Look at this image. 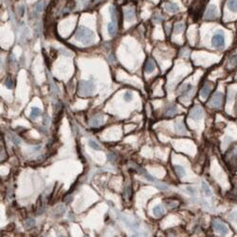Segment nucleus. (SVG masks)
Listing matches in <instances>:
<instances>
[{
  "instance_id": "f257e3e1",
  "label": "nucleus",
  "mask_w": 237,
  "mask_h": 237,
  "mask_svg": "<svg viewBox=\"0 0 237 237\" xmlns=\"http://www.w3.org/2000/svg\"><path fill=\"white\" fill-rule=\"evenodd\" d=\"M75 38L81 41L83 45H89L94 40V33L89 29L81 26L78 28L77 31H76Z\"/></svg>"
},
{
  "instance_id": "f03ea898",
  "label": "nucleus",
  "mask_w": 237,
  "mask_h": 237,
  "mask_svg": "<svg viewBox=\"0 0 237 237\" xmlns=\"http://www.w3.org/2000/svg\"><path fill=\"white\" fill-rule=\"evenodd\" d=\"M95 89V85L90 81H82L79 83L78 93L81 96H89Z\"/></svg>"
},
{
  "instance_id": "7ed1b4c3",
  "label": "nucleus",
  "mask_w": 237,
  "mask_h": 237,
  "mask_svg": "<svg viewBox=\"0 0 237 237\" xmlns=\"http://www.w3.org/2000/svg\"><path fill=\"white\" fill-rule=\"evenodd\" d=\"M212 228H214V230L215 232H217V233H220V234H227L229 232V229L227 227L226 224H224L223 222H221V221L215 219L212 221Z\"/></svg>"
},
{
  "instance_id": "20e7f679",
  "label": "nucleus",
  "mask_w": 237,
  "mask_h": 237,
  "mask_svg": "<svg viewBox=\"0 0 237 237\" xmlns=\"http://www.w3.org/2000/svg\"><path fill=\"white\" fill-rule=\"evenodd\" d=\"M212 44L214 47H219V49H223L225 47V36L222 33H218L214 35L212 39Z\"/></svg>"
},
{
  "instance_id": "39448f33",
  "label": "nucleus",
  "mask_w": 237,
  "mask_h": 237,
  "mask_svg": "<svg viewBox=\"0 0 237 237\" xmlns=\"http://www.w3.org/2000/svg\"><path fill=\"white\" fill-rule=\"evenodd\" d=\"M222 101H223V96L220 92H216V93L212 96V98L211 99L210 103H209V105L211 107H215L218 108L221 106L222 104Z\"/></svg>"
},
{
  "instance_id": "423d86ee",
  "label": "nucleus",
  "mask_w": 237,
  "mask_h": 237,
  "mask_svg": "<svg viewBox=\"0 0 237 237\" xmlns=\"http://www.w3.org/2000/svg\"><path fill=\"white\" fill-rule=\"evenodd\" d=\"M190 117L195 120H198L202 119L203 117V109L200 106H195L194 107L190 112Z\"/></svg>"
},
{
  "instance_id": "0eeeda50",
  "label": "nucleus",
  "mask_w": 237,
  "mask_h": 237,
  "mask_svg": "<svg viewBox=\"0 0 237 237\" xmlns=\"http://www.w3.org/2000/svg\"><path fill=\"white\" fill-rule=\"evenodd\" d=\"M216 15H217V9H216V7L214 5H210L207 9L205 18L207 20H212L216 18Z\"/></svg>"
},
{
  "instance_id": "6e6552de",
  "label": "nucleus",
  "mask_w": 237,
  "mask_h": 237,
  "mask_svg": "<svg viewBox=\"0 0 237 237\" xmlns=\"http://www.w3.org/2000/svg\"><path fill=\"white\" fill-rule=\"evenodd\" d=\"M165 9L166 11H168L169 13H178L179 11V7L176 5L175 3H173V2H166L165 3Z\"/></svg>"
},
{
  "instance_id": "1a4fd4ad",
  "label": "nucleus",
  "mask_w": 237,
  "mask_h": 237,
  "mask_svg": "<svg viewBox=\"0 0 237 237\" xmlns=\"http://www.w3.org/2000/svg\"><path fill=\"white\" fill-rule=\"evenodd\" d=\"M103 119V117L102 115H100V114L94 116V117H92L91 120H90V122H89L90 126H93V127H97V126H99L100 124L102 123Z\"/></svg>"
},
{
  "instance_id": "9d476101",
  "label": "nucleus",
  "mask_w": 237,
  "mask_h": 237,
  "mask_svg": "<svg viewBox=\"0 0 237 237\" xmlns=\"http://www.w3.org/2000/svg\"><path fill=\"white\" fill-rule=\"evenodd\" d=\"M155 63L153 60L149 59V60H147L146 63H145V66H144V70H145L146 73H152L153 71H154L155 69Z\"/></svg>"
},
{
  "instance_id": "9b49d317",
  "label": "nucleus",
  "mask_w": 237,
  "mask_h": 237,
  "mask_svg": "<svg viewBox=\"0 0 237 237\" xmlns=\"http://www.w3.org/2000/svg\"><path fill=\"white\" fill-rule=\"evenodd\" d=\"M192 90V86L191 85H185L183 86L182 88H181V91H180V93H181V99L183 98H186L188 97L190 93Z\"/></svg>"
},
{
  "instance_id": "f8f14e48",
  "label": "nucleus",
  "mask_w": 237,
  "mask_h": 237,
  "mask_svg": "<svg viewBox=\"0 0 237 237\" xmlns=\"http://www.w3.org/2000/svg\"><path fill=\"white\" fill-rule=\"evenodd\" d=\"M135 17H136V13H135L134 9H128L125 11V13H124V18H125L126 21H133Z\"/></svg>"
},
{
  "instance_id": "ddd939ff",
  "label": "nucleus",
  "mask_w": 237,
  "mask_h": 237,
  "mask_svg": "<svg viewBox=\"0 0 237 237\" xmlns=\"http://www.w3.org/2000/svg\"><path fill=\"white\" fill-rule=\"evenodd\" d=\"M175 130L178 133H179V134H186L187 133L186 128H185V126H184L182 122H175Z\"/></svg>"
},
{
  "instance_id": "4468645a",
  "label": "nucleus",
  "mask_w": 237,
  "mask_h": 237,
  "mask_svg": "<svg viewBox=\"0 0 237 237\" xmlns=\"http://www.w3.org/2000/svg\"><path fill=\"white\" fill-rule=\"evenodd\" d=\"M153 212H154V214L156 216V217H161V216L164 215V214H165V211H164V208L162 206L158 205V206L154 208Z\"/></svg>"
},
{
  "instance_id": "2eb2a0df",
  "label": "nucleus",
  "mask_w": 237,
  "mask_h": 237,
  "mask_svg": "<svg viewBox=\"0 0 237 237\" xmlns=\"http://www.w3.org/2000/svg\"><path fill=\"white\" fill-rule=\"evenodd\" d=\"M211 86L210 85H206L202 89H201V92H200V96H201L202 98H207L209 94L211 93Z\"/></svg>"
},
{
  "instance_id": "dca6fc26",
  "label": "nucleus",
  "mask_w": 237,
  "mask_h": 237,
  "mask_svg": "<svg viewBox=\"0 0 237 237\" xmlns=\"http://www.w3.org/2000/svg\"><path fill=\"white\" fill-rule=\"evenodd\" d=\"M40 115H41V110H40L38 107H33V108H31L30 116V119L35 120L36 118H38Z\"/></svg>"
},
{
  "instance_id": "f3484780",
  "label": "nucleus",
  "mask_w": 237,
  "mask_h": 237,
  "mask_svg": "<svg viewBox=\"0 0 237 237\" xmlns=\"http://www.w3.org/2000/svg\"><path fill=\"white\" fill-rule=\"evenodd\" d=\"M107 30H108V33H109L111 36H114L116 34V33H117V27H116L114 22H111V23L108 24Z\"/></svg>"
},
{
  "instance_id": "a211bd4d",
  "label": "nucleus",
  "mask_w": 237,
  "mask_h": 237,
  "mask_svg": "<svg viewBox=\"0 0 237 237\" xmlns=\"http://www.w3.org/2000/svg\"><path fill=\"white\" fill-rule=\"evenodd\" d=\"M175 171L176 173V175H178L179 178H183V176L186 175L185 169H184V168L182 166H180V165H175Z\"/></svg>"
},
{
  "instance_id": "6ab92c4d",
  "label": "nucleus",
  "mask_w": 237,
  "mask_h": 237,
  "mask_svg": "<svg viewBox=\"0 0 237 237\" xmlns=\"http://www.w3.org/2000/svg\"><path fill=\"white\" fill-rule=\"evenodd\" d=\"M228 8L231 11H237V0H228Z\"/></svg>"
},
{
  "instance_id": "aec40b11",
  "label": "nucleus",
  "mask_w": 237,
  "mask_h": 237,
  "mask_svg": "<svg viewBox=\"0 0 237 237\" xmlns=\"http://www.w3.org/2000/svg\"><path fill=\"white\" fill-rule=\"evenodd\" d=\"M44 7H45V1H40L37 3V5L35 6V13H40L41 11L44 10Z\"/></svg>"
},
{
  "instance_id": "412c9836",
  "label": "nucleus",
  "mask_w": 237,
  "mask_h": 237,
  "mask_svg": "<svg viewBox=\"0 0 237 237\" xmlns=\"http://www.w3.org/2000/svg\"><path fill=\"white\" fill-rule=\"evenodd\" d=\"M202 188H203V191L205 192V195H206L207 196H211L212 195V191H211L210 187H209V185L206 182H202Z\"/></svg>"
},
{
  "instance_id": "4be33fe9",
  "label": "nucleus",
  "mask_w": 237,
  "mask_h": 237,
  "mask_svg": "<svg viewBox=\"0 0 237 237\" xmlns=\"http://www.w3.org/2000/svg\"><path fill=\"white\" fill-rule=\"evenodd\" d=\"M229 64H230V66L232 67H234L237 66V54L231 56L230 60H229Z\"/></svg>"
},
{
  "instance_id": "5701e85b",
  "label": "nucleus",
  "mask_w": 237,
  "mask_h": 237,
  "mask_svg": "<svg viewBox=\"0 0 237 237\" xmlns=\"http://www.w3.org/2000/svg\"><path fill=\"white\" fill-rule=\"evenodd\" d=\"M176 112H178V109H176L175 106H170L166 111V115L171 117V116H174L175 114H176Z\"/></svg>"
},
{
  "instance_id": "b1692460",
  "label": "nucleus",
  "mask_w": 237,
  "mask_h": 237,
  "mask_svg": "<svg viewBox=\"0 0 237 237\" xmlns=\"http://www.w3.org/2000/svg\"><path fill=\"white\" fill-rule=\"evenodd\" d=\"M183 30H184V24H182V23H178L175 26V33H180Z\"/></svg>"
},
{
  "instance_id": "393cba45",
  "label": "nucleus",
  "mask_w": 237,
  "mask_h": 237,
  "mask_svg": "<svg viewBox=\"0 0 237 237\" xmlns=\"http://www.w3.org/2000/svg\"><path fill=\"white\" fill-rule=\"evenodd\" d=\"M88 143H89V146L91 148H93L94 150H100V149H101V148H100V146H99V144L96 142L95 140H93V139H89Z\"/></svg>"
},
{
  "instance_id": "a878e982",
  "label": "nucleus",
  "mask_w": 237,
  "mask_h": 237,
  "mask_svg": "<svg viewBox=\"0 0 237 237\" xmlns=\"http://www.w3.org/2000/svg\"><path fill=\"white\" fill-rule=\"evenodd\" d=\"M123 99H124V101H125V102H131L132 99H133V95H132L131 92L127 91V92H125V93L123 94Z\"/></svg>"
},
{
  "instance_id": "bb28decb",
  "label": "nucleus",
  "mask_w": 237,
  "mask_h": 237,
  "mask_svg": "<svg viewBox=\"0 0 237 237\" xmlns=\"http://www.w3.org/2000/svg\"><path fill=\"white\" fill-rule=\"evenodd\" d=\"M35 225V221L33 219H27L26 222H25V226L28 228V229H30L33 228Z\"/></svg>"
},
{
  "instance_id": "cd10ccee",
  "label": "nucleus",
  "mask_w": 237,
  "mask_h": 237,
  "mask_svg": "<svg viewBox=\"0 0 237 237\" xmlns=\"http://www.w3.org/2000/svg\"><path fill=\"white\" fill-rule=\"evenodd\" d=\"M5 86L8 87V88H10V89H11V88L13 87V80H11V78H8L6 80V82H5Z\"/></svg>"
},
{
  "instance_id": "c85d7f7f",
  "label": "nucleus",
  "mask_w": 237,
  "mask_h": 237,
  "mask_svg": "<svg viewBox=\"0 0 237 237\" xmlns=\"http://www.w3.org/2000/svg\"><path fill=\"white\" fill-rule=\"evenodd\" d=\"M185 192H187V194L190 195H195V189L192 188V187H191V186L186 187Z\"/></svg>"
},
{
  "instance_id": "c756f323",
  "label": "nucleus",
  "mask_w": 237,
  "mask_h": 237,
  "mask_svg": "<svg viewBox=\"0 0 237 237\" xmlns=\"http://www.w3.org/2000/svg\"><path fill=\"white\" fill-rule=\"evenodd\" d=\"M110 13H111V17L113 19V21H115L116 18H117V11H116V8L112 7L110 9Z\"/></svg>"
},
{
  "instance_id": "7c9ffc66",
  "label": "nucleus",
  "mask_w": 237,
  "mask_h": 237,
  "mask_svg": "<svg viewBox=\"0 0 237 237\" xmlns=\"http://www.w3.org/2000/svg\"><path fill=\"white\" fill-rule=\"evenodd\" d=\"M163 19H164V18L161 16V15H159V14L155 15L154 18H153V20H154V22H156V23H158V22H160V21H162Z\"/></svg>"
},
{
  "instance_id": "2f4dec72",
  "label": "nucleus",
  "mask_w": 237,
  "mask_h": 237,
  "mask_svg": "<svg viewBox=\"0 0 237 237\" xmlns=\"http://www.w3.org/2000/svg\"><path fill=\"white\" fill-rule=\"evenodd\" d=\"M230 218H231V220H233L234 222H236V223H237V211L232 212V214L230 215Z\"/></svg>"
},
{
  "instance_id": "473e14b6",
  "label": "nucleus",
  "mask_w": 237,
  "mask_h": 237,
  "mask_svg": "<svg viewBox=\"0 0 237 237\" xmlns=\"http://www.w3.org/2000/svg\"><path fill=\"white\" fill-rule=\"evenodd\" d=\"M11 139H13V142H14L15 144H16V145H18V144H20V139H19L17 138V137H14V136H13V138H11Z\"/></svg>"
},
{
  "instance_id": "72a5a7b5",
  "label": "nucleus",
  "mask_w": 237,
  "mask_h": 237,
  "mask_svg": "<svg viewBox=\"0 0 237 237\" xmlns=\"http://www.w3.org/2000/svg\"><path fill=\"white\" fill-rule=\"evenodd\" d=\"M49 123H50V118L46 117L45 119H44V124H45V125H47Z\"/></svg>"
},
{
  "instance_id": "f704fd0d",
  "label": "nucleus",
  "mask_w": 237,
  "mask_h": 237,
  "mask_svg": "<svg viewBox=\"0 0 237 237\" xmlns=\"http://www.w3.org/2000/svg\"><path fill=\"white\" fill-rule=\"evenodd\" d=\"M86 1H87V0H82V2H83V3H85V2H86Z\"/></svg>"
}]
</instances>
